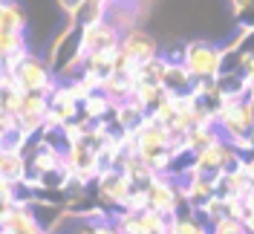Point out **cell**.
Segmentation results:
<instances>
[{
  "label": "cell",
  "instance_id": "obj_13",
  "mask_svg": "<svg viewBox=\"0 0 254 234\" xmlns=\"http://www.w3.org/2000/svg\"><path fill=\"white\" fill-rule=\"evenodd\" d=\"M217 139H220L217 125L214 127H190L188 133H185V139H182V148H188L190 154H199V151L211 148Z\"/></svg>",
  "mask_w": 254,
  "mask_h": 234
},
{
  "label": "cell",
  "instance_id": "obj_16",
  "mask_svg": "<svg viewBox=\"0 0 254 234\" xmlns=\"http://www.w3.org/2000/svg\"><path fill=\"white\" fill-rule=\"evenodd\" d=\"M211 234H246V229H243V223L234 217H225L220 220V223H214L211 226Z\"/></svg>",
  "mask_w": 254,
  "mask_h": 234
},
{
  "label": "cell",
  "instance_id": "obj_2",
  "mask_svg": "<svg viewBox=\"0 0 254 234\" xmlns=\"http://www.w3.org/2000/svg\"><path fill=\"white\" fill-rule=\"evenodd\" d=\"M15 78V87L20 93H52L55 90V84H58V78L52 73V67H49L47 58H41V55H35L29 52L23 61L17 64V70L12 73Z\"/></svg>",
  "mask_w": 254,
  "mask_h": 234
},
{
  "label": "cell",
  "instance_id": "obj_1",
  "mask_svg": "<svg viewBox=\"0 0 254 234\" xmlns=\"http://www.w3.org/2000/svg\"><path fill=\"white\" fill-rule=\"evenodd\" d=\"M220 61L222 47L208 44V41H190V44H182V49H179V64L190 73L193 81L217 78L220 76Z\"/></svg>",
  "mask_w": 254,
  "mask_h": 234
},
{
  "label": "cell",
  "instance_id": "obj_8",
  "mask_svg": "<svg viewBox=\"0 0 254 234\" xmlns=\"http://www.w3.org/2000/svg\"><path fill=\"white\" fill-rule=\"evenodd\" d=\"M193 78L179 61H168L165 76H162V90L168 95H193Z\"/></svg>",
  "mask_w": 254,
  "mask_h": 234
},
{
  "label": "cell",
  "instance_id": "obj_11",
  "mask_svg": "<svg viewBox=\"0 0 254 234\" xmlns=\"http://www.w3.org/2000/svg\"><path fill=\"white\" fill-rule=\"evenodd\" d=\"M23 176H26V159L15 151H0V179H6V182H23Z\"/></svg>",
  "mask_w": 254,
  "mask_h": 234
},
{
  "label": "cell",
  "instance_id": "obj_5",
  "mask_svg": "<svg viewBox=\"0 0 254 234\" xmlns=\"http://www.w3.org/2000/svg\"><path fill=\"white\" fill-rule=\"evenodd\" d=\"M122 41V32L113 29L107 20L81 29V52L84 55H95V52H116Z\"/></svg>",
  "mask_w": 254,
  "mask_h": 234
},
{
  "label": "cell",
  "instance_id": "obj_22",
  "mask_svg": "<svg viewBox=\"0 0 254 234\" xmlns=\"http://www.w3.org/2000/svg\"><path fill=\"white\" fill-rule=\"evenodd\" d=\"M252 151H254V136H252Z\"/></svg>",
  "mask_w": 254,
  "mask_h": 234
},
{
  "label": "cell",
  "instance_id": "obj_9",
  "mask_svg": "<svg viewBox=\"0 0 254 234\" xmlns=\"http://www.w3.org/2000/svg\"><path fill=\"white\" fill-rule=\"evenodd\" d=\"M217 90L222 93L225 101H240L252 95V84L243 73H220L217 76Z\"/></svg>",
  "mask_w": 254,
  "mask_h": 234
},
{
  "label": "cell",
  "instance_id": "obj_21",
  "mask_svg": "<svg viewBox=\"0 0 254 234\" xmlns=\"http://www.w3.org/2000/svg\"><path fill=\"white\" fill-rule=\"evenodd\" d=\"M90 3H98V6H110V3H116V0H90Z\"/></svg>",
  "mask_w": 254,
  "mask_h": 234
},
{
  "label": "cell",
  "instance_id": "obj_18",
  "mask_svg": "<svg viewBox=\"0 0 254 234\" xmlns=\"http://www.w3.org/2000/svg\"><path fill=\"white\" fill-rule=\"evenodd\" d=\"M240 73L249 78V84H254V52H249V55L243 58V67H240Z\"/></svg>",
  "mask_w": 254,
  "mask_h": 234
},
{
  "label": "cell",
  "instance_id": "obj_19",
  "mask_svg": "<svg viewBox=\"0 0 254 234\" xmlns=\"http://www.w3.org/2000/svg\"><path fill=\"white\" fill-rule=\"evenodd\" d=\"M231 3V9H234V17L240 15V12H246L249 6H254V0H228Z\"/></svg>",
  "mask_w": 254,
  "mask_h": 234
},
{
  "label": "cell",
  "instance_id": "obj_15",
  "mask_svg": "<svg viewBox=\"0 0 254 234\" xmlns=\"http://www.w3.org/2000/svg\"><path fill=\"white\" fill-rule=\"evenodd\" d=\"M17 49H26V32H3L0 29V61Z\"/></svg>",
  "mask_w": 254,
  "mask_h": 234
},
{
  "label": "cell",
  "instance_id": "obj_10",
  "mask_svg": "<svg viewBox=\"0 0 254 234\" xmlns=\"http://www.w3.org/2000/svg\"><path fill=\"white\" fill-rule=\"evenodd\" d=\"M113 107H116V104H113L110 98L101 93V90H95V93H90L81 101V116L90 119V122H104V119L113 116Z\"/></svg>",
  "mask_w": 254,
  "mask_h": 234
},
{
  "label": "cell",
  "instance_id": "obj_23",
  "mask_svg": "<svg viewBox=\"0 0 254 234\" xmlns=\"http://www.w3.org/2000/svg\"><path fill=\"white\" fill-rule=\"evenodd\" d=\"M0 139H3V133H0Z\"/></svg>",
  "mask_w": 254,
  "mask_h": 234
},
{
  "label": "cell",
  "instance_id": "obj_4",
  "mask_svg": "<svg viewBox=\"0 0 254 234\" xmlns=\"http://www.w3.org/2000/svg\"><path fill=\"white\" fill-rule=\"evenodd\" d=\"M119 52L122 55H127L130 61L136 64H144V61H153L159 55V44H156V38L153 35H147L144 29H130L122 35V41H119Z\"/></svg>",
  "mask_w": 254,
  "mask_h": 234
},
{
  "label": "cell",
  "instance_id": "obj_6",
  "mask_svg": "<svg viewBox=\"0 0 254 234\" xmlns=\"http://www.w3.org/2000/svg\"><path fill=\"white\" fill-rule=\"evenodd\" d=\"M168 234H211V226H208V220L196 211V208H179L171 223H168Z\"/></svg>",
  "mask_w": 254,
  "mask_h": 234
},
{
  "label": "cell",
  "instance_id": "obj_14",
  "mask_svg": "<svg viewBox=\"0 0 254 234\" xmlns=\"http://www.w3.org/2000/svg\"><path fill=\"white\" fill-rule=\"evenodd\" d=\"M66 20H72L78 29H87V26H95V23H101V20H107V6H98V3H90V0H84L81 3V9L75 12L72 17H66Z\"/></svg>",
  "mask_w": 254,
  "mask_h": 234
},
{
  "label": "cell",
  "instance_id": "obj_7",
  "mask_svg": "<svg viewBox=\"0 0 254 234\" xmlns=\"http://www.w3.org/2000/svg\"><path fill=\"white\" fill-rule=\"evenodd\" d=\"M142 17V9L136 0H116L107 6V23L113 29H119L122 35L130 29H136V20Z\"/></svg>",
  "mask_w": 254,
  "mask_h": 234
},
{
  "label": "cell",
  "instance_id": "obj_17",
  "mask_svg": "<svg viewBox=\"0 0 254 234\" xmlns=\"http://www.w3.org/2000/svg\"><path fill=\"white\" fill-rule=\"evenodd\" d=\"M55 3H58V9H61L66 17H72L81 9V3H84V0H55Z\"/></svg>",
  "mask_w": 254,
  "mask_h": 234
},
{
  "label": "cell",
  "instance_id": "obj_12",
  "mask_svg": "<svg viewBox=\"0 0 254 234\" xmlns=\"http://www.w3.org/2000/svg\"><path fill=\"white\" fill-rule=\"evenodd\" d=\"M0 29L3 32H26V12L17 0H3L0 6Z\"/></svg>",
  "mask_w": 254,
  "mask_h": 234
},
{
  "label": "cell",
  "instance_id": "obj_20",
  "mask_svg": "<svg viewBox=\"0 0 254 234\" xmlns=\"http://www.w3.org/2000/svg\"><path fill=\"white\" fill-rule=\"evenodd\" d=\"M246 104H249V116H252V127H254V95L246 98Z\"/></svg>",
  "mask_w": 254,
  "mask_h": 234
},
{
  "label": "cell",
  "instance_id": "obj_3",
  "mask_svg": "<svg viewBox=\"0 0 254 234\" xmlns=\"http://www.w3.org/2000/svg\"><path fill=\"white\" fill-rule=\"evenodd\" d=\"M130 194H133V185H130V179L125 176V171L110 168V171L98 173V179H95V200L104 205V208H110L116 214L125 211Z\"/></svg>",
  "mask_w": 254,
  "mask_h": 234
}]
</instances>
